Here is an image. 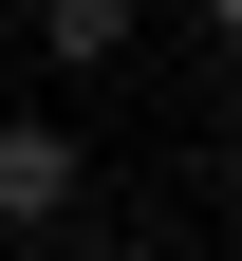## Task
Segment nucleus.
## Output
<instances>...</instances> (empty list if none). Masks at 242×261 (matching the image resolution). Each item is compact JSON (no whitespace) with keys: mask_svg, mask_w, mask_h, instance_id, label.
<instances>
[{"mask_svg":"<svg viewBox=\"0 0 242 261\" xmlns=\"http://www.w3.org/2000/svg\"><path fill=\"white\" fill-rule=\"evenodd\" d=\"M75 205H93V149L56 112H0V243H56Z\"/></svg>","mask_w":242,"mask_h":261,"instance_id":"f257e3e1","label":"nucleus"},{"mask_svg":"<svg viewBox=\"0 0 242 261\" xmlns=\"http://www.w3.org/2000/svg\"><path fill=\"white\" fill-rule=\"evenodd\" d=\"M38 56H56V75H112V56H130V0H38Z\"/></svg>","mask_w":242,"mask_h":261,"instance_id":"f03ea898","label":"nucleus"},{"mask_svg":"<svg viewBox=\"0 0 242 261\" xmlns=\"http://www.w3.org/2000/svg\"><path fill=\"white\" fill-rule=\"evenodd\" d=\"M205 38H224V75H242V0H205Z\"/></svg>","mask_w":242,"mask_h":261,"instance_id":"7ed1b4c3","label":"nucleus"},{"mask_svg":"<svg viewBox=\"0 0 242 261\" xmlns=\"http://www.w3.org/2000/svg\"><path fill=\"white\" fill-rule=\"evenodd\" d=\"M224 168H242V75H224Z\"/></svg>","mask_w":242,"mask_h":261,"instance_id":"20e7f679","label":"nucleus"},{"mask_svg":"<svg viewBox=\"0 0 242 261\" xmlns=\"http://www.w3.org/2000/svg\"><path fill=\"white\" fill-rule=\"evenodd\" d=\"M149 261H205V243H149Z\"/></svg>","mask_w":242,"mask_h":261,"instance_id":"39448f33","label":"nucleus"}]
</instances>
